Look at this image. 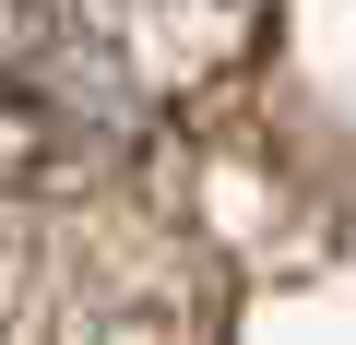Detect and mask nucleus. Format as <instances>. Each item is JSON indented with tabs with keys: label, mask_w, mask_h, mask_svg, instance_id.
Instances as JSON below:
<instances>
[{
	"label": "nucleus",
	"mask_w": 356,
	"mask_h": 345,
	"mask_svg": "<svg viewBox=\"0 0 356 345\" xmlns=\"http://www.w3.org/2000/svg\"><path fill=\"white\" fill-rule=\"evenodd\" d=\"M119 131V72L60 0H0V191L60 179Z\"/></svg>",
	"instance_id": "1"
}]
</instances>
